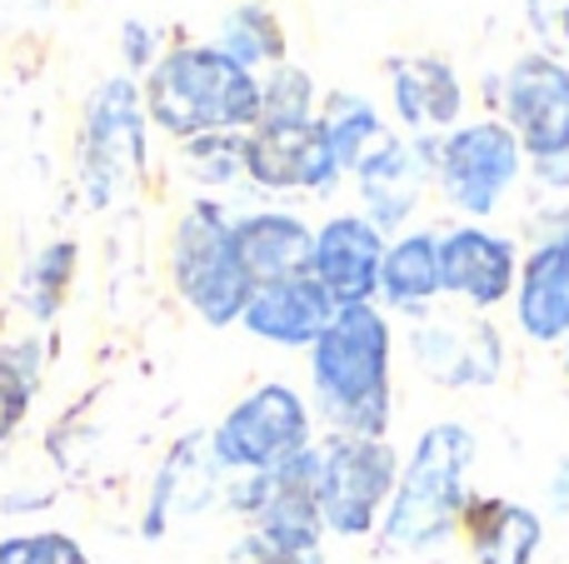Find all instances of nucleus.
I'll use <instances>...</instances> for the list:
<instances>
[{
    "mask_svg": "<svg viewBox=\"0 0 569 564\" xmlns=\"http://www.w3.org/2000/svg\"><path fill=\"white\" fill-rule=\"evenodd\" d=\"M440 300V230H405L380 265V310L420 320Z\"/></svg>",
    "mask_w": 569,
    "mask_h": 564,
    "instance_id": "21",
    "label": "nucleus"
},
{
    "mask_svg": "<svg viewBox=\"0 0 569 564\" xmlns=\"http://www.w3.org/2000/svg\"><path fill=\"white\" fill-rule=\"evenodd\" d=\"M410 355L415 370L440 390H490L505 375V335L480 310L420 315L410 330Z\"/></svg>",
    "mask_w": 569,
    "mask_h": 564,
    "instance_id": "9",
    "label": "nucleus"
},
{
    "mask_svg": "<svg viewBox=\"0 0 569 564\" xmlns=\"http://www.w3.org/2000/svg\"><path fill=\"white\" fill-rule=\"evenodd\" d=\"M226 564H325V550H290L276 545L270 535H260V530H246L226 550Z\"/></svg>",
    "mask_w": 569,
    "mask_h": 564,
    "instance_id": "29",
    "label": "nucleus"
},
{
    "mask_svg": "<svg viewBox=\"0 0 569 564\" xmlns=\"http://www.w3.org/2000/svg\"><path fill=\"white\" fill-rule=\"evenodd\" d=\"M216 50H226L236 66L256 70V66H280L284 60V26L270 6H236L220 20V40Z\"/></svg>",
    "mask_w": 569,
    "mask_h": 564,
    "instance_id": "25",
    "label": "nucleus"
},
{
    "mask_svg": "<svg viewBox=\"0 0 569 564\" xmlns=\"http://www.w3.org/2000/svg\"><path fill=\"white\" fill-rule=\"evenodd\" d=\"M565 375H569V340H565Z\"/></svg>",
    "mask_w": 569,
    "mask_h": 564,
    "instance_id": "34",
    "label": "nucleus"
},
{
    "mask_svg": "<svg viewBox=\"0 0 569 564\" xmlns=\"http://www.w3.org/2000/svg\"><path fill=\"white\" fill-rule=\"evenodd\" d=\"M430 564H445V560H430Z\"/></svg>",
    "mask_w": 569,
    "mask_h": 564,
    "instance_id": "35",
    "label": "nucleus"
},
{
    "mask_svg": "<svg viewBox=\"0 0 569 564\" xmlns=\"http://www.w3.org/2000/svg\"><path fill=\"white\" fill-rule=\"evenodd\" d=\"M40 385H46V340L40 335L6 340L0 345V445L26 425Z\"/></svg>",
    "mask_w": 569,
    "mask_h": 564,
    "instance_id": "22",
    "label": "nucleus"
},
{
    "mask_svg": "<svg viewBox=\"0 0 569 564\" xmlns=\"http://www.w3.org/2000/svg\"><path fill=\"white\" fill-rule=\"evenodd\" d=\"M515 280H520V245L510 235L470 220L440 230V295H455L490 315L515 295Z\"/></svg>",
    "mask_w": 569,
    "mask_h": 564,
    "instance_id": "11",
    "label": "nucleus"
},
{
    "mask_svg": "<svg viewBox=\"0 0 569 564\" xmlns=\"http://www.w3.org/2000/svg\"><path fill=\"white\" fill-rule=\"evenodd\" d=\"M395 330L380 305H345L310 345V400L330 435L385 440L395 420Z\"/></svg>",
    "mask_w": 569,
    "mask_h": 564,
    "instance_id": "1",
    "label": "nucleus"
},
{
    "mask_svg": "<svg viewBox=\"0 0 569 564\" xmlns=\"http://www.w3.org/2000/svg\"><path fill=\"white\" fill-rule=\"evenodd\" d=\"M220 490H226V470H220L210 435H180L170 445L166 465H160L156 485H150V505H146V525L140 535L160 540L170 525V515H196L206 505H220Z\"/></svg>",
    "mask_w": 569,
    "mask_h": 564,
    "instance_id": "17",
    "label": "nucleus"
},
{
    "mask_svg": "<svg viewBox=\"0 0 569 564\" xmlns=\"http://www.w3.org/2000/svg\"><path fill=\"white\" fill-rule=\"evenodd\" d=\"M315 120H320L325 135H330V150H335V160H340V170H350V175H355V165L385 140L380 110H375L365 95H355V90H330Z\"/></svg>",
    "mask_w": 569,
    "mask_h": 564,
    "instance_id": "23",
    "label": "nucleus"
},
{
    "mask_svg": "<svg viewBox=\"0 0 569 564\" xmlns=\"http://www.w3.org/2000/svg\"><path fill=\"white\" fill-rule=\"evenodd\" d=\"M390 95L410 140H425V135L440 140L455 125H465V85H460V70L445 56H395Z\"/></svg>",
    "mask_w": 569,
    "mask_h": 564,
    "instance_id": "15",
    "label": "nucleus"
},
{
    "mask_svg": "<svg viewBox=\"0 0 569 564\" xmlns=\"http://www.w3.org/2000/svg\"><path fill=\"white\" fill-rule=\"evenodd\" d=\"M310 445H315V410L284 380L256 385L210 430V450H216L226 475H266V470H280L284 460H295Z\"/></svg>",
    "mask_w": 569,
    "mask_h": 564,
    "instance_id": "6",
    "label": "nucleus"
},
{
    "mask_svg": "<svg viewBox=\"0 0 569 564\" xmlns=\"http://www.w3.org/2000/svg\"><path fill=\"white\" fill-rule=\"evenodd\" d=\"M500 105L525 160L569 155V66L560 56L530 50L515 60L500 80Z\"/></svg>",
    "mask_w": 569,
    "mask_h": 564,
    "instance_id": "10",
    "label": "nucleus"
},
{
    "mask_svg": "<svg viewBox=\"0 0 569 564\" xmlns=\"http://www.w3.org/2000/svg\"><path fill=\"white\" fill-rule=\"evenodd\" d=\"M555 240H560V250L569 255V225H565V230H560V235H555Z\"/></svg>",
    "mask_w": 569,
    "mask_h": 564,
    "instance_id": "33",
    "label": "nucleus"
},
{
    "mask_svg": "<svg viewBox=\"0 0 569 564\" xmlns=\"http://www.w3.org/2000/svg\"><path fill=\"white\" fill-rule=\"evenodd\" d=\"M520 175L525 150L505 120H465L435 145V185L445 205L470 225H485L500 210V200L520 185Z\"/></svg>",
    "mask_w": 569,
    "mask_h": 564,
    "instance_id": "8",
    "label": "nucleus"
},
{
    "mask_svg": "<svg viewBox=\"0 0 569 564\" xmlns=\"http://www.w3.org/2000/svg\"><path fill=\"white\" fill-rule=\"evenodd\" d=\"M435 145L440 140L425 135V140H400V135H385L370 155L355 165V190H360V215L370 220L375 230L395 235L405 220L420 210L425 185L435 180Z\"/></svg>",
    "mask_w": 569,
    "mask_h": 564,
    "instance_id": "13",
    "label": "nucleus"
},
{
    "mask_svg": "<svg viewBox=\"0 0 569 564\" xmlns=\"http://www.w3.org/2000/svg\"><path fill=\"white\" fill-rule=\"evenodd\" d=\"M146 95L136 75H110L86 105L80 125V190L90 210H110L146 175Z\"/></svg>",
    "mask_w": 569,
    "mask_h": 564,
    "instance_id": "5",
    "label": "nucleus"
},
{
    "mask_svg": "<svg viewBox=\"0 0 569 564\" xmlns=\"http://www.w3.org/2000/svg\"><path fill=\"white\" fill-rule=\"evenodd\" d=\"M480 455V440L465 420H435L420 430L415 450L400 460L390 510L380 520V550L390 555H440L465 525L475 490L470 470Z\"/></svg>",
    "mask_w": 569,
    "mask_h": 564,
    "instance_id": "2",
    "label": "nucleus"
},
{
    "mask_svg": "<svg viewBox=\"0 0 569 564\" xmlns=\"http://www.w3.org/2000/svg\"><path fill=\"white\" fill-rule=\"evenodd\" d=\"M0 564H90V555L66 530H26L0 540Z\"/></svg>",
    "mask_w": 569,
    "mask_h": 564,
    "instance_id": "27",
    "label": "nucleus"
},
{
    "mask_svg": "<svg viewBox=\"0 0 569 564\" xmlns=\"http://www.w3.org/2000/svg\"><path fill=\"white\" fill-rule=\"evenodd\" d=\"M170 280H176V295L190 305V315H200L210 330L240 325L256 285L240 270L236 220L220 200L200 195L180 210L176 230H170Z\"/></svg>",
    "mask_w": 569,
    "mask_h": 564,
    "instance_id": "4",
    "label": "nucleus"
},
{
    "mask_svg": "<svg viewBox=\"0 0 569 564\" xmlns=\"http://www.w3.org/2000/svg\"><path fill=\"white\" fill-rule=\"evenodd\" d=\"M340 315V305L330 300V290L315 275H295V280H276V285H260L250 295L240 325L256 340L280 350H310L315 340L330 330V320Z\"/></svg>",
    "mask_w": 569,
    "mask_h": 564,
    "instance_id": "16",
    "label": "nucleus"
},
{
    "mask_svg": "<svg viewBox=\"0 0 569 564\" xmlns=\"http://www.w3.org/2000/svg\"><path fill=\"white\" fill-rule=\"evenodd\" d=\"M315 115H320V90L305 66L280 60L260 75V125H305Z\"/></svg>",
    "mask_w": 569,
    "mask_h": 564,
    "instance_id": "26",
    "label": "nucleus"
},
{
    "mask_svg": "<svg viewBox=\"0 0 569 564\" xmlns=\"http://www.w3.org/2000/svg\"><path fill=\"white\" fill-rule=\"evenodd\" d=\"M120 50H126V66H130V70H150V66L160 60L156 30L140 26V20H126V30H120Z\"/></svg>",
    "mask_w": 569,
    "mask_h": 564,
    "instance_id": "31",
    "label": "nucleus"
},
{
    "mask_svg": "<svg viewBox=\"0 0 569 564\" xmlns=\"http://www.w3.org/2000/svg\"><path fill=\"white\" fill-rule=\"evenodd\" d=\"M525 16H530L535 36L555 50H569V0H525Z\"/></svg>",
    "mask_w": 569,
    "mask_h": 564,
    "instance_id": "30",
    "label": "nucleus"
},
{
    "mask_svg": "<svg viewBox=\"0 0 569 564\" xmlns=\"http://www.w3.org/2000/svg\"><path fill=\"white\" fill-rule=\"evenodd\" d=\"M76 270H80V245L76 240H50V245L36 250V260L26 265L20 275V305L36 325H50L66 305L70 285H76Z\"/></svg>",
    "mask_w": 569,
    "mask_h": 564,
    "instance_id": "24",
    "label": "nucleus"
},
{
    "mask_svg": "<svg viewBox=\"0 0 569 564\" xmlns=\"http://www.w3.org/2000/svg\"><path fill=\"white\" fill-rule=\"evenodd\" d=\"M236 255L250 285H276V280L310 275L315 230L290 210H250L236 220Z\"/></svg>",
    "mask_w": 569,
    "mask_h": 564,
    "instance_id": "19",
    "label": "nucleus"
},
{
    "mask_svg": "<svg viewBox=\"0 0 569 564\" xmlns=\"http://www.w3.org/2000/svg\"><path fill=\"white\" fill-rule=\"evenodd\" d=\"M475 564H535L545 545V515L505 495H475L460 525Z\"/></svg>",
    "mask_w": 569,
    "mask_h": 564,
    "instance_id": "20",
    "label": "nucleus"
},
{
    "mask_svg": "<svg viewBox=\"0 0 569 564\" xmlns=\"http://www.w3.org/2000/svg\"><path fill=\"white\" fill-rule=\"evenodd\" d=\"M390 235L375 230L365 215H330L315 230L310 275L330 290L335 305H380V265Z\"/></svg>",
    "mask_w": 569,
    "mask_h": 564,
    "instance_id": "14",
    "label": "nucleus"
},
{
    "mask_svg": "<svg viewBox=\"0 0 569 564\" xmlns=\"http://www.w3.org/2000/svg\"><path fill=\"white\" fill-rule=\"evenodd\" d=\"M146 120L180 145L200 135H246L260 125V75L216 46H176L140 80Z\"/></svg>",
    "mask_w": 569,
    "mask_h": 564,
    "instance_id": "3",
    "label": "nucleus"
},
{
    "mask_svg": "<svg viewBox=\"0 0 569 564\" xmlns=\"http://www.w3.org/2000/svg\"><path fill=\"white\" fill-rule=\"evenodd\" d=\"M340 160L330 150L320 120L305 125H256L246 130V180L260 190H305L325 195L340 180Z\"/></svg>",
    "mask_w": 569,
    "mask_h": 564,
    "instance_id": "12",
    "label": "nucleus"
},
{
    "mask_svg": "<svg viewBox=\"0 0 569 564\" xmlns=\"http://www.w3.org/2000/svg\"><path fill=\"white\" fill-rule=\"evenodd\" d=\"M320 445V515L325 535L365 540L380 535L390 510L395 480H400V450L370 435H325Z\"/></svg>",
    "mask_w": 569,
    "mask_h": 564,
    "instance_id": "7",
    "label": "nucleus"
},
{
    "mask_svg": "<svg viewBox=\"0 0 569 564\" xmlns=\"http://www.w3.org/2000/svg\"><path fill=\"white\" fill-rule=\"evenodd\" d=\"M510 305L515 325L530 345H565L569 340V255L560 250V240H540L520 260Z\"/></svg>",
    "mask_w": 569,
    "mask_h": 564,
    "instance_id": "18",
    "label": "nucleus"
},
{
    "mask_svg": "<svg viewBox=\"0 0 569 564\" xmlns=\"http://www.w3.org/2000/svg\"><path fill=\"white\" fill-rule=\"evenodd\" d=\"M550 510L555 515H569V455L555 465V475H550Z\"/></svg>",
    "mask_w": 569,
    "mask_h": 564,
    "instance_id": "32",
    "label": "nucleus"
},
{
    "mask_svg": "<svg viewBox=\"0 0 569 564\" xmlns=\"http://www.w3.org/2000/svg\"><path fill=\"white\" fill-rule=\"evenodd\" d=\"M186 160L200 185H230L246 175V135H200L186 145Z\"/></svg>",
    "mask_w": 569,
    "mask_h": 564,
    "instance_id": "28",
    "label": "nucleus"
}]
</instances>
